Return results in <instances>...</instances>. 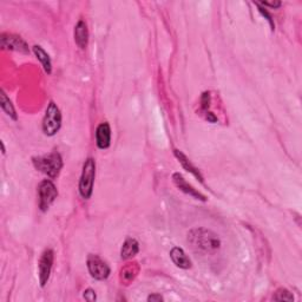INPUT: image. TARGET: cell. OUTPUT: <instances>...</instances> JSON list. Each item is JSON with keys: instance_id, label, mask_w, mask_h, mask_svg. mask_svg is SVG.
Wrapping results in <instances>:
<instances>
[{"instance_id": "cell-1", "label": "cell", "mask_w": 302, "mask_h": 302, "mask_svg": "<svg viewBox=\"0 0 302 302\" xmlns=\"http://www.w3.org/2000/svg\"><path fill=\"white\" fill-rule=\"evenodd\" d=\"M188 243L197 254H215L221 247V241L217 235L206 228H196L188 233Z\"/></svg>"}, {"instance_id": "cell-2", "label": "cell", "mask_w": 302, "mask_h": 302, "mask_svg": "<svg viewBox=\"0 0 302 302\" xmlns=\"http://www.w3.org/2000/svg\"><path fill=\"white\" fill-rule=\"evenodd\" d=\"M33 164L37 169L50 178H56L63 168V159L58 152H51L48 155L33 158Z\"/></svg>"}, {"instance_id": "cell-3", "label": "cell", "mask_w": 302, "mask_h": 302, "mask_svg": "<svg viewBox=\"0 0 302 302\" xmlns=\"http://www.w3.org/2000/svg\"><path fill=\"white\" fill-rule=\"evenodd\" d=\"M96 176V163L93 158H88L83 166V173L79 181V193L83 199L89 200L93 191V182Z\"/></svg>"}, {"instance_id": "cell-4", "label": "cell", "mask_w": 302, "mask_h": 302, "mask_svg": "<svg viewBox=\"0 0 302 302\" xmlns=\"http://www.w3.org/2000/svg\"><path fill=\"white\" fill-rule=\"evenodd\" d=\"M62 125V115L58 106L53 102H50L43 119V131L47 136H54L59 131Z\"/></svg>"}, {"instance_id": "cell-5", "label": "cell", "mask_w": 302, "mask_h": 302, "mask_svg": "<svg viewBox=\"0 0 302 302\" xmlns=\"http://www.w3.org/2000/svg\"><path fill=\"white\" fill-rule=\"evenodd\" d=\"M38 196H39V208L43 211H46L54 200L57 199L58 191L56 185L51 181L45 180L38 186Z\"/></svg>"}, {"instance_id": "cell-6", "label": "cell", "mask_w": 302, "mask_h": 302, "mask_svg": "<svg viewBox=\"0 0 302 302\" xmlns=\"http://www.w3.org/2000/svg\"><path fill=\"white\" fill-rule=\"evenodd\" d=\"M88 269L91 277L96 280H105L110 275V267L105 261H103L99 256L90 255L88 259Z\"/></svg>"}, {"instance_id": "cell-7", "label": "cell", "mask_w": 302, "mask_h": 302, "mask_svg": "<svg viewBox=\"0 0 302 302\" xmlns=\"http://www.w3.org/2000/svg\"><path fill=\"white\" fill-rule=\"evenodd\" d=\"M53 259H54V254H53V251H51V249H47V251L44 252L42 257H40L39 281H40V286L42 287L45 286L48 281V279H50L52 264H53Z\"/></svg>"}, {"instance_id": "cell-8", "label": "cell", "mask_w": 302, "mask_h": 302, "mask_svg": "<svg viewBox=\"0 0 302 302\" xmlns=\"http://www.w3.org/2000/svg\"><path fill=\"white\" fill-rule=\"evenodd\" d=\"M2 47L7 48V50H14L18 52H21V53H29V47L26 45L20 37L13 36V35H6V33H3L2 35Z\"/></svg>"}, {"instance_id": "cell-9", "label": "cell", "mask_w": 302, "mask_h": 302, "mask_svg": "<svg viewBox=\"0 0 302 302\" xmlns=\"http://www.w3.org/2000/svg\"><path fill=\"white\" fill-rule=\"evenodd\" d=\"M173 180H174L175 184H176L177 188L180 189V190H182V191H183V193L188 194V195L193 196V197H195V199H197V200L207 201L206 196L202 195V194H201L200 191H197V190L195 188H194V186L190 185L188 183V182H186L184 180L182 175H180V174H174L173 175Z\"/></svg>"}, {"instance_id": "cell-10", "label": "cell", "mask_w": 302, "mask_h": 302, "mask_svg": "<svg viewBox=\"0 0 302 302\" xmlns=\"http://www.w3.org/2000/svg\"><path fill=\"white\" fill-rule=\"evenodd\" d=\"M96 143L99 149H107L111 143V129L107 123H102L96 130Z\"/></svg>"}, {"instance_id": "cell-11", "label": "cell", "mask_w": 302, "mask_h": 302, "mask_svg": "<svg viewBox=\"0 0 302 302\" xmlns=\"http://www.w3.org/2000/svg\"><path fill=\"white\" fill-rule=\"evenodd\" d=\"M74 42L81 50H85L89 42V31L88 25L84 20H79L74 28Z\"/></svg>"}, {"instance_id": "cell-12", "label": "cell", "mask_w": 302, "mask_h": 302, "mask_svg": "<svg viewBox=\"0 0 302 302\" xmlns=\"http://www.w3.org/2000/svg\"><path fill=\"white\" fill-rule=\"evenodd\" d=\"M170 257L173 260V262L176 264L178 268H182V269H189L191 267V261L182 248L175 247L171 249L170 252Z\"/></svg>"}, {"instance_id": "cell-13", "label": "cell", "mask_w": 302, "mask_h": 302, "mask_svg": "<svg viewBox=\"0 0 302 302\" xmlns=\"http://www.w3.org/2000/svg\"><path fill=\"white\" fill-rule=\"evenodd\" d=\"M140 273V266L137 262H130L125 264L121 270V281L124 285H130Z\"/></svg>"}, {"instance_id": "cell-14", "label": "cell", "mask_w": 302, "mask_h": 302, "mask_svg": "<svg viewBox=\"0 0 302 302\" xmlns=\"http://www.w3.org/2000/svg\"><path fill=\"white\" fill-rule=\"evenodd\" d=\"M139 252H140L139 242H137L135 238H126L124 244H123L122 247L121 256L122 259L128 260L135 256Z\"/></svg>"}, {"instance_id": "cell-15", "label": "cell", "mask_w": 302, "mask_h": 302, "mask_svg": "<svg viewBox=\"0 0 302 302\" xmlns=\"http://www.w3.org/2000/svg\"><path fill=\"white\" fill-rule=\"evenodd\" d=\"M175 156H176L177 159H178V161H180V163L182 164V166H183V168H184L185 170L190 171V173H191L194 175V176L199 178V180L201 182H203V177H202V175L200 174L199 169H196V168L193 166L191 162L189 161L188 157H186V156L183 154V152H181L180 150H175Z\"/></svg>"}, {"instance_id": "cell-16", "label": "cell", "mask_w": 302, "mask_h": 302, "mask_svg": "<svg viewBox=\"0 0 302 302\" xmlns=\"http://www.w3.org/2000/svg\"><path fill=\"white\" fill-rule=\"evenodd\" d=\"M33 52H35V54L37 56V58L39 59V62L42 63L44 70H45V72L50 74L52 72V64H51V59L48 57V54L46 53L45 51L43 50L42 47L36 45L33 46Z\"/></svg>"}, {"instance_id": "cell-17", "label": "cell", "mask_w": 302, "mask_h": 302, "mask_svg": "<svg viewBox=\"0 0 302 302\" xmlns=\"http://www.w3.org/2000/svg\"><path fill=\"white\" fill-rule=\"evenodd\" d=\"M2 107H3V110L6 113V115H9L11 118L16 121L17 119L16 110H14L12 103H11V100L7 98L6 93L4 91H2Z\"/></svg>"}, {"instance_id": "cell-18", "label": "cell", "mask_w": 302, "mask_h": 302, "mask_svg": "<svg viewBox=\"0 0 302 302\" xmlns=\"http://www.w3.org/2000/svg\"><path fill=\"white\" fill-rule=\"evenodd\" d=\"M273 299L277 301H294V296H293V294L288 292L287 289L281 288V289L277 290V293H275Z\"/></svg>"}, {"instance_id": "cell-19", "label": "cell", "mask_w": 302, "mask_h": 302, "mask_svg": "<svg viewBox=\"0 0 302 302\" xmlns=\"http://www.w3.org/2000/svg\"><path fill=\"white\" fill-rule=\"evenodd\" d=\"M84 299L89 301V302H92L96 300V292L93 289H87L84 292Z\"/></svg>"}, {"instance_id": "cell-20", "label": "cell", "mask_w": 302, "mask_h": 302, "mask_svg": "<svg viewBox=\"0 0 302 302\" xmlns=\"http://www.w3.org/2000/svg\"><path fill=\"white\" fill-rule=\"evenodd\" d=\"M209 98H210L209 93H208V92L203 93V96H202V107H203V110H206L207 107L209 106Z\"/></svg>"}, {"instance_id": "cell-21", "label": "cell", "mask_w": 302, "mask_h": 302, "mask_svg": "<svg viewBox=\"0 0 302 302\" xmlns=\"http://www.w3.org/2000/svg\"><path fill=\"white\" fill-rule=\"evenodd\" d=\"M260 4V5H263V6H270V7H280L281 6V3L280 2H277V3H266V2H261V3H257Z\"/></svg>"}, {"instance_id": "cell-22", "label": "cell", "mask_w": 302, "mask_h": 302, "mask_svg": "<svg viewBox=\"0 0 302 302\" xmlns=\"http://www.w3.org/2000/svg\"><path fill=\"white\" fill-rule=\"evenodd\" d=\"M148 301H163V297L159 294H152L148 297Z\"/></svg>"}]
</instances>
